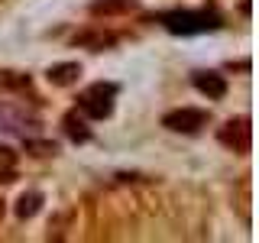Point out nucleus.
I'll return each mask as SVG.
<instances>
[{"label": "nucleus", "instance_id": "1", "mask_svg": "<svg viewBox=\"0 0 259 243\" xmlns=\"http://www.w3.org/2000/svg\"><path fill=\"white\" fill-rule=\"evenodd\" d=\"M168 32H182V36H194V32H207L217 26V13L214 10H178L162 16Z\"/></svg>", "mask_w": 259, "mask_h": 243}, {"label": "nucleus", "instance_id": "2", "mask_svg": "<svg viewBox=\"0 0 259 243\" xmlns=\"http://www.w3.org/2000/svg\"><path fill=\"white\" fill-rule=\"evenodd\" d=\"M113 97H117V85H94L81 97V107H84V113H91V117L101 120L113 110Z\"/></svg>", "mask_w": 259, "mask_h": 243}, {"label": "nucleus", "instance_id": "3", "mask_svg": "<svg viewBox=\"0 0 259 243\" xmlns=\"http://www.w3.org/2000/svg\"><path fill=\"white\" fill-rule=\"evenodd\" d=\"M221 143L230 146L233 152H246L249 143H253V127H249V120L240 117V120L224 124V127H221Z\"/></svg>", "mask_w": 259, "mask_h": 243}, {"label": "nucleus", "instance_id": "4", "mask_svg": "<svg viewBox=\"0 0 259 243\" xmlns=\"http://www.w3.org/2000/svg\"><path fill=\"white\" fill-rule=\"evenodd\" d=\"M204 120H207V113H204V110L182 107V110L165 113V120H162V124H165L168 130H175V133H194V130L204 127Z\"/></svg>", "mask_w": 259, "mask_h": 243}, {"label": "nucleus", "instance_id": "5", "mask_svg": "<svg viewBox=\"0 0 259 243\" xmlns=\"http://www.w3.org/2000/svg\"><path fill=\"white\" fill-rule=\"evenodd\" d=\"M194 88H198V91H204L207 97H224V91H227V81H224L221 75L201 71V75H194Z\"/></svg>", "mask_w": 259, "mask_h": 243}, {"label": "nucleus", "instance_id": "6", "mask_svg": "<svg viewBox=\"0 0 259 243\" xmlns=\"http://www.w3.org/2000/svg\"><path fill=\"white\" fill-rule=\"evenodd\" d=\"M81 75V68L75 62H68V65H55V68H49V81H52V85H71V81H75Z\"/></svg>", "mask_w": 259, "mask_h": 243}, {"label": "nucleus", "instance_id": "7", "mask_svg": "<svg viewBox=\"0 0 259 243\" xmlns=\"http://www.w3.org/2000/svg\"><path fill=\"white\" fill-rule=\"evenodd\" d=\"M75 43H84V46L104 49V46H113V36H110V32H84V36H78Z\"/></svg>", "mask_w": 259, "mask_h": 243}, {"label": "nucleus", "instance_id": "8", "mask_svg": "<svg viewBox=\"0 0 259 243\" xmlns=\"http://www.w3.org/2000/svg\"><path fill=\"white\" fill-rule=\"evenodd\" d=\"M126 7H133V0H97L91 10L94 13H113V10H126Z\"/></svg>", "mask_w": 259, "mask_h": 243}, {"label": "nucleus", "instance_id": "9", "mask_svg": "<svg viewBox=\"0 0 259 243\" xmlns=\"http://www.w3.org/2000/svg\"><path fill=\"white\" fill-rule=\"evenodd\" d=\"M36 208H39V194H23L16 214H20V217H29V214H36Z\"/></svg>", "mask_w": 259, "mask_h": 243}, {"label": "nucleus", "instance_id": "10", "mask_svg": "<svg viewBox=\"0 0 259 243\" xmlns=\"http://www.w3.org/2000/svg\"><path fill=\"white\" fill-rule=\"evenodd\" d=\"M65 124H68V133L75 136V140H88V130H84V124H81V120L75 124V117H68Z\"/></svg>", "mask_w": 259, "mask_h": 243}]
</instances>
